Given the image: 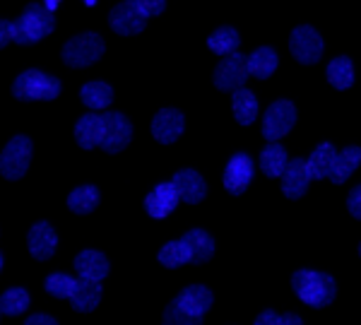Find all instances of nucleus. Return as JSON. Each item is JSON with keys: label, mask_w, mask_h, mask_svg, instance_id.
Returning <instances> with one entry per match:
<instances>
[{"label": "nucleus", "mask_w": 361, "mask_h": 325, "mask_svg": "<svg viewBox=\"0 0 361 325\" xmlns=\"http://www.w3.org/2000/svg\"><path fill=\"white\" fill-rule=\"evenodd\" d=\"M25 325H58V323H56V318L46 316V313H34V316L27 318Z\"/></svg>", "instance_id": "58836bf2"}, {"label": "nucleus", "mask_w": 361, "mask_h": 325, "mask_svg": "<svg viewBox=\"0 0 361 325\" xmlns=\"http://www.w3.org/2000/svg\"><path fill=\"white\" fill-rule=\"evenodd\" d=\"M29 304H32V299H29V292L22 287H13V289H5L3 297H0V311L5 313V316L15 318V316H22Z\"/></svg>", "instance_id": "7c9ffc66"}, {"label": "nucleus", "mask_w": 361, "mask_h": 325, "mask_svg": "<svg viewBox=\"0 0 361 325\" xmlns=\"http://www.w3.org/2000/svg\"><path fill=\"white\" fill-rule=\"evenodd\" d=\"M75 270H78L80 280L87 282H102L109 275V260L99 251H82L75 255Z\"/></svg>", "instance_id": "a211bd4d"}, {"label": "nucleus", "mask_w": 361, "mask_h": 325, "mask_svg": "<svg viewBox=\"0 0 361 325\" xmlns=\"http://www.w3.org/2000/svg\"><path fill=\"white\" fill-rule=\"evenodd\" d=\"M171 183L176 185L178 190V198L183 202H188V205H197V202L205 200L207 195V183L205 178L200 176L195 169H180L173 173Z\"/></svg>", "instance_id": "4468645a"}, {"label": "nucleus", "mask_w": 361, "mask_h": 325, "mask_svg": "<svg viewBox=\"0 0 361 325\" xmlns=\"http://www.w3.org/2000/svg\"><path fill=\"white\" fill-rule=\"evenodd\" d=\"M231 106H234V118L241 125H250L255 121V116H258V99L246 87H241V90H236L231 94Z\"/></svg>", "instance_id": "393cba45"}, {"label": "nucleus", "mask_w": 361, "mask_h": 325, "mask_svg": "<svg viewBox=\"0 0 361 325\" xmlns=\"http://www.w3.org/2000/svg\"><path fill=\"white\" fill-rule=\"evenodd\" d=\"M61 80L54 75H46L37 68L20 73L13 85V97L20 102H54L61 94Z\"/></svg>", "instance_id": "7ed1b4c3"}, {"label": "nucleus", "mask_w": 361, "mask_h": 325, "mask_svg": "<svg viewBox=\"0 0 361 325\" xmlns=\"http://www.w3.org/2000/svg\"><path fill=\"white\" fill-rule=\"evenodd\" d=\"M46 292L56 299H70L75 294V287H78V280L75 277L66 275V272H54V275L46 277L44 282Z\"/></svg>", "instance_id": "473e14b6"}, {"label": "nucleus", "mask_w": 361, "mask_h": 325, "mask_svg": "<svg viewBox=\"0 0 361 325\" xmlns=\"http://www.w3.org/2000/svg\"><path fill=\"white\" fill-rule=\"evenodd\" d=\"M335 147L330 142H323L318 145L316 149L311 152V157H308V171H311V178H316V181H320V178H328L330 176V169H333V161H335Z\"/></svg>", "instance_id": "a878e982"}, {"label": "nucleus", "mask_w": 361, "mask_h": 325, "mask_svg": "<svg viewBox=\"0 0 361 325\" xmlns=\"http://www.w3.org/2000/svg\"><path fill=\"white\" fill-rule=\"evenodd\" d=\"M161 325H202V316H190V313L180 309L176 301H171L164 309Z\"/></svg>", "instance_id": "72a5a7b5"}, {"label": "nucleus", "mask_w": 361, "mask_h": 325, "mask_svg": "<svg viewBox=\"0 0 361 325\" xmlns=\"http://www.w3.org/2000/svg\"><path fill=\"white\" fill-rule=\"evenodd\" d=\"M287 164H289L287 149L279 142H270L263 149V154H260V169H263L267 178H279L284 169H287Z\"/></svg>", "instance_id": "b1692460"}, {"label": "nucleus", "mask_w": 361, "mask_h": 325, "mask_svg": "<svg viewBox=\"0 0 361 325\" xmlns=\"http://www.w3.org/2000/svg\"><path fill=\"white\" fill-rule=\"evenodd\" d=\"M99 205V190L94 185H80L68 195V207L75 214H90Z\"/></svg>", "instance_id": "c756f323"}, {"label": "nucleus", "mask_w": 361, "mask_h": 325, "mask_svg": "<svg viewBox=\"0 0 361 325\" xmlns=\"http://www.w3.org/2000/svg\"><path fill=\"white\" fill-rule=\"evenodd\" d=\"M159 263L164 265V268H180V265H188L190 263V251H188V246L183 243V239H178V241H169L161 246V251H159Z\"/></svg>", "instance_id": "2f4dec72"}, {"label": "nucleus", "mask_w": 361, "mask_h": 325, "mask_svg": "<svg viewBox=\"0 0 361 325\" xmlns=\"http://www.w3.org/2000/svg\"><path fill=\"white\" fill-rule=\"evenodd\" d=\"M173 301H176L185 313H190V316H205V313L212 309L214 297L205 284H190V287H185Z\"/></svg>", "instance_id": "f3484780"}, {"label": "nucleus", "mask_w": 361, "mask_h": 325, "mask_svg": "<svg viewBox=\"0 0 361 325\" xmlns=\"http://www.w3.org/2000/svg\"><path fill=\"white\" fill-rule=\"evenodd\" d=\"M250 78L248 73V56L243 54H231V56H224L219 61V66L214 68V87L222 92H231L234 94L236 90H241L246 85V80Z\"/></svg>", "instance_id": "423d86ee"}, {"label": "nucleus", "mask_w": 361, "mask_h": 325, "mask_svg": "<svg viewBox=\"0 0 361 325\" xmlns=\"http://www.w3.org/2000/svg\"><path fill=\"white\" fill-rule=\"evenodd\" d=\"M183 128H185V118L178 109H161L152 118V135L161 145L176 142L183 135Z\"/></svg>", "instance_id": "9b49d317"}, {"label": "nucleus", "mask_w": 361, "mask_h": 325, "mask_svg": "<svg viewBox=\"0 0 361 325\" xmlns=\"http://www.w3.org/2000/svg\"><path fill=\"white\" fill-rule=\"evenodd\" d=\"M279 325H304L296 313H284V316H279Z\"/></svg>", "instance_id": "ea45409f"}, {"label": "nucleus", "mask_w": 361, "mask_h": 325, "mask_svg": "<svg viewBox=\"0 0 361 325\" xmlns=\"http://www.w3.org/2000/svg\"><path fill=\"white\" fill-rule=\"evenodd\" d=\"M75 140L82 149H94L104 140V118L99 114H85L75 123Z\"/></svg>", "instance_id": "6ab92c4d"}, {"label": "nucleus", "mask_w": 361, "mask_h": 325, "mask_svg": "<svg viewBox=\"0 0 361 325\" xmlns=\"http://www.w3.org/2000/svg\"><path fill=\"white\" fill-rule=\"evenodd\" d=\"M296 123V109L292 102L279 99L272 102L265 111L263 118V137L267 142H277L279 137H284Z\"/></svg>", "instance_id": "0eeeda50"}, {"label": "nucleus", "mask_w": 361, "mask_h": 325, "mask_svg": "<svg viewBox=\"0 0 361 325\" xmlns=\"http://www.w3.org/2000/svg\"><path fill=\"white\" fill-rule=\"evenodd\" d=\"M10 42H13V22L0 20V49H5Z\"/></svg>", "instance_id": "e433bc0d"}, {"label": "nucleus", "mask_w": 361, "mask_h": 325, "mask_svg": "<svg viewBox=\"0 0 361 325\" xmlns=\"http://www.w3.org/2000/svg\"><path fill=\"white\" fill-rule=\"evenodd\" d=\"M347 210H349V214H352V217L361 219V183L357 185V188L349 190V195H347Z\"/></svg>", "instance_id": "c9c22d12"}, {"label": "nucleus", "mask_w": 361, "mask_h": 325, "mask_svg": "<svg viewBox=\"0 0 361 325\" xmlns=\"http://www.w3.org/2000/svg\"><path fill=\"white\" fill-rule=\"evenodd\" d=\"M328 82L335 87V90H349L354 85V66L347 56H337L328 63Z\"/></svg>", "instance_id": "c85d7f7f"}, {"label": "nucleus", "mask_w": 361, "mask_h": 325, "mask_svg": "<svg viewBox=\"0 0 361 325\" xmlns=\"http://www.w3.org/2000/svg\"><path fill=\"white\" fill-rule=\"evenodd\" d=\"M277 63H279V58L275 54V49L260 46V49H255L253 54L248 56V73L258 80H267L277 70Z\"/></svg>", "instance_id": "5701e85b"}, {"label": "nucleus", "mask_w": 361, "mask_h": 325, "mask_svg": "<svg viewBox=\"0 0 361 325\" xmlns=\"http://www.w3.org/2000/svg\"><path fill=\"white\" fill-rule=\"evenodd\" d=\"M29 161H32V140L27 135H15L0 154V173L8 181H20L29 169Z\"/></svg>", "instance_id": "39448f33"}, {"label": "nucleus", "mask_w": 361, "mask_h": 325, "mask_svg": "<svg viewBox=\"0 0 361 325\" xmlns=\"http://www.w3.org/2000/svg\"><path fill=\"white\" fill-rule=\"evenodd\" d=\"M323 49H325V44H323V39H320V34L308 25L296 27L292 32V37H289V51H292L294 61H299L301 66H313V63H318L320 56H323Z\"/></svg>", "instance_id": "6e6552de"}, {"label": "nucleus", "mask_w": 361, "mask_h": 325, "mask_svg": "<svg viewBox=\"0 0 361 325\" xmlns=\"http://www.w3.org/2000/svg\"><path fill=\"white\" fill-rule=\"evenodd\" d=\"M27 246L34 260H49L56 253L58 236L49 222H37L27 234Z\"/></svg>", "instance_id": "2eb2a0df"}, {"label": "nucleus", "mask_w": 361, "mask_h": 325, "mask_svg": "<svg viewBox=\"0 0 361 325\" xmlns=\"http://www.w3.org/2000/svg\"><path fill=\"white\" fill-rule=\"evenodd\" d=\"M294 294L311 309H325L337 297V282L328 272L316 270H296L292 275Z\"/></svg>", "instance_id": "f257e3e1"}, {"label": "nucleus", "mask_w": 361, "mask_h": 325, "mask_svg": "<svg viewBox=\"0 0 361 325\" xmlns=\"http://www.w3.org/2000/svg\"><path fill=\"white\" fill-rule=\"evenodd\" d=\"M87 5H94V0H87Z\"/></svg>", "instance_id": "37998d69"}, {"label": "nucleus", "mask_w": 361, "mask_h": 325, "mask_svg": "<svg viewBox=\"0 0 361 325\" xmlns=\"http://www.w3.org/2000/svg\"><path fill=\"white\" fill-rule=\"evenodd\" d=\"M104 39L99 37L94 32H85L73 37L70 42H66L61 51L63 63L70 68H87V66H94L99 58L104 56Z\"/></svg>", "instance_id": "20e7f679"}, {"label": "nucleus", "mask_w": 361, "mask_h": 325, "mask_svg": "<svg viewBox=\"0 0 361 325\" xmlns=\"http://www.w3.org/2000/svg\"><path fill=\"white\" fill-rule=\"evenodd\" d=\"M0 316H3V311H0Z\"/></svg>", "instance_id": "a18cd8bd"}, {"label": "nucleus", "mask_w": 361, "mask_h": 325, "mask_svg": "<svg viewBox=\"0 0 361 325\" xmlns=\"http://www.w3.org/2000/svg\"><path fill=\"white\" fill-rule=\"evenodd\" d=\"M0 270H3V253H0Z\"/></svg>", "instance_id": "79ce46f5"}, {"label": "nucleus", "mask_w": 361, "mask_h": 325, "mask_svg": "<svg viewBox=\"0 0 361 325\" xmlns=\"http://www.w3.org/2000/svg\"><path fill=\"white\" fill-rule=\"evenodd\" d=\"M183 243L190 251V263L202 265L207 260H212L214 255V239L207 234L205 229H190L183 234Z\"/></svg>", "instance_id": "aec40b11"}, {"label": "nucleus", "mask_w": 361, "mask_h": 325, "mask_svg": "<svg viewBox=\"0 0 361 325\" xmlns=\"http://www.w3.org/2000/svg\"><path fill=\"white\" fill-rule=\"evenodd\" d=\"M56 5H58V0H46V8H49V10H54Z\"/></svg>", "instance_id": "a19ab883"}, {"label": "nucleus", "mask_w": 361, "mask_h": 325, "mask_svg": "<svg viewBox=\"0 0 361 325\" xmlns=\"http://www.w3.org/2000/svg\"><path fill=\"white\" fill-rule=\"evenodd\" d=\"M238 44H241V37H238V32L234 27H219L207 37L209 51H212V54H217V56H222V58L236 54Z\"/></svg>", "instance_id": "bb28decb"}, {"label": "nucleus", "mask_w": 361, "mask_h": 325, "mask_svg": "<svg viewBox=\"0 0 361 325\" xmlns=\"http://www.w3.org/2000/svg\"><path fill=\"white\" fill-rule=\"evenodd\" d=\"M80 99L92 111H102V109H106L114 102V90L106 82H99V80L97 82H87L80 90Z\"/></svg>", "instance_id": "cd10ccee"}, {"label": "nucleus", "mask_w": 361, "mask_h": 325, "mask_svg": "<svg viewBox=\"0 0 361 325\" xmlns=\"http://www.w3.org/2000/svg\"><path fill=\"white\" fill-rule=\"evenodd\" d=\"M311 171H308V161L296 157V159H289L287 169L282 173V193L287 195L289 200H299L301 195H306L308 183H311Z\"/></svg>", "instance_id": "ddd939ff"}, {"label": "nucleus", "mask_w": 361, "mask_h": 325, "mask_svg": "<svg viewBox=\"0 0 361 325\" xmlns=\"http://www.w3.org/2000/svg\"><path fill=\"white\" fill-rule=\"evenodd\" d=\"M133 3H135L137 8L142 10V15H147V17L161 15L166 8V0H133Z\"/></svg>", "instance_id": "f704fd0d"}, {"label": "nucleus", "mask_w": 361, "mask_h": 325, "mask_svg": "<svg viewBox=\"0 0 361 325\" xmlns=\"http://www.w3.org/2000/svg\"><path fill=\"white\" fill-rule=\"evenodd\" d=\"M359 255H361V246H359Z\"/></svg>", "instance_id": "c03bdc74"}, {"label": "nucleus", "mask_w": 361, "mask_h": 325, "mask_svg": "<svg viewBox=\"0 0 361 325\" xmlns=\"http://www.w3.org/2000/svg\"><path fill=\"white\" fill-rule=\"evenodd\" d=\"M253 178V159L246 152H238L229 159L224 169V188L231 195H241Z\"/></svg>", "instance_id": "f8f14e48"}, {"label": "nucleus", "mask_w": 361, "mask_h": 325, "mask_svg": "<svg viewBox=\"0 0 361 325\" xmlns=\"http://www.w3.org/2000/svg\"><path fill=\"white\" fill-rule=\"evenodd\" d=\"M361 164V147H345L342 152L335 154V161H333V169H330V181L335 185H342L345 181H349L354 171L359 169Z\"/></svg>", "instance_id": "412c9836"}, {"label": "nucleus", "mask_w": 361, "mask_h": 325, "mask_svg": "<svg viewBox=\"0 0 361 325\" xmlns=\"http://www.w3.org/2000/svg\"><path fill=\"white\" fill-rule=\"evenodd\" d=\"M99 299H102V282H87L78 277V287L70 297V306L78 313H92L99 306Z\"/></svg>", "instance_id": "4be33fe9"}, {"label": "nucleus", "mask_w": 361, "mask_h": 325, "mask_svg": "<svg viewBox=\"0 0 361 325\" xmlns=\"http://www.w3.org/2000/svg\"><path fill=\"white\" fill-rule=\"evenodd\" d=\"M56 29L54 10H49L42 3H29L22 15L13 22V42L20 46H29L42 42L46 34Z\"/></svg>", "instance_id": "f03ea898"}, {"label": "nucleus", "mask_w": 361, "mask_h": 325, "mask_svg": "<svg viewBox=\"0 0 361 325\" xmlns=\"http://www.w3.org/2000/svg\"><path fill=\"white\" fill-rule=\"evenodd\" d=\"M149 17L142 15V10L137 8L133 0H123V3L114 5L111 13H109V27L114 29L121 37H133V34H140L147 25Z\"/></svg>", "instance_id": "9d476101"}, {"label": "nucleus", "mask_w": 361, "mask_h": 325, "mask_svg": "<svg viewBox=\"0 0 361 325\" xmlns=\"http://www.w3.org/2000/svg\"><path fill=\"white\" fill-rule=\"evenodd\" d=\"M102 118H104V140L99 147L109 154H118L133 140V123L118 111H106L102 114Z\"/></svg>", "instance_id": "1a4fd4ad"}, {"label": "nucleus", "mask_w": 361, "mask_h": 325, "mask_svg": "<svg viewBox=\"0 0 361 325\" xmlns=\"http://www.w3.org/2000/svg\"><path fill=\"white\" fill-rule=\"evenodd\" d=\"M178 200L180 198H178L176 185H173L171 181H169V183H159V185H154L152 193L145 198V210H147L149 217L164 219L166 214L173 212V207L178 205Z\"/></svg>", "instance_id": "dca6fc26"}, {"label": "nucleus", "mask_w": 361, "mask_h": 325, "mask_svg": "<svg viewBox=\"0 0 361 325\" xmlns=\"http://www.w3.org/2000/svg\"><path fill=\"white\" fill-rule=\"evenodd\" d=\"M253 325H279V316H277L275 311L267 309V311L260 313L258 318H255V323H253Z\"/></svg>", "instance_id": "4c0bfd02"}]
</instances>
